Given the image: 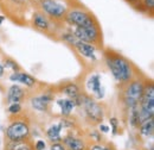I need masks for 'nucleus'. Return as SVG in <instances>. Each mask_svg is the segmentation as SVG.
Masks as SVG:
<instances>
[{
  "label": "nucleus",
  "instance_id": "nucleus-1",
  "mask_svg": "<svg viewBox=\"0 0 154 150\" xmlns=\"http://www.w3.org/2000/svg\"><path fill=\"white\" fill-rule=\"evenodd\" d=\"M104 61L114 79L122 86L134 79V66L131 61H128L126 57L120 55L119 53H115L113 50H107L104 53Z\"/></svg>",
  "mask_w": 154,
  "mask_h": 150
},
{
  "label": "nucleus",
  "instance_id": "nucleus-2",
  "mask_svg": "<svg viewBox=\"0 0 154 150\" xmlns=\"http://www.w3.org/2000/svg\"><path fill=\"white\" fill-rule=\"evenodd\" d=\"M145 82L146 81L140 79V77H134L133 80H131L129 82L123 85L121 99H122L123 105L128 110L139 106V103H140L142 94H143Z\"/></svg>",
  "mask_w": 154,
  "mask_h": 150
},
{
  "label": "nucleus",
  "instance_id": "nucleus-3",
  "mask_svg": "<svg viewBox=\"0 0 154 150\" xmlns=\"http://www.w3.org/2000/svg\"><path fill=\"white\" fill-rule=\"evenodd\" d=\"M76 106H82L85 116L89 120H91L94 124H101V122L104 118V110L101 104L96 103L90 95L84 93H81L79 96L74 99Z\"/></svg>",
  "mask_w": 154,
  "mask_h": 150
},
{
  "label": "nucleus",
  "instance_id": "nucleus-4",
  "mask_svg": "<svg viewBox=\"0 0 154 150\" xmlns=\"http://www.w3.org/2000/svg\"><path fill=\"white\" fill-rule=\"evenodd\" d=\"M64 20L69 25H72L76 28H88V26H94L98 24L95 17L83 7L68 8L64 16Z\"/></svg>",
  "mask_w": 154,
  "mask_h": 150
},
{
  "label": "nucleus",
  "instance_id": "nucleus-5",
  "mask_svg": "<svg viewBox=\"0 0 154 150\" xmlns=\"http://www.w3.org/2000/svg\"><path fill=\"white\" fill-rule=\"evenodd\" d=\"M5 136L10 142H24L31 137L30 124L24 119H13L6 128Z\"/></svg>",
  "mask_w": 154,
  "mask_h": 150
},
{
  "label": "nucleus",
  "instance_id": "nucleus-6",
  "mask_svg": "<svg viewBox=\"0 0 154 150\" xmlns=\"http://www.w3.org/2000/svg\"><path fill=\"white\" fill-rule=\"evenodd\" d=\"M77 38V41L90 43L94 45H98L102 43V34L100 30L98 24L94 26H88V28H76L72 32Z\"/></svg>",
  "mask_w": 154,
  "mask_h": 150
},
{
  "label": "nucleus",
  "instance_id": "nucleus-7",
  "mask_svg": "<svg viewBox=\"0 0 154 150\" xmlns=\"http://www.w3.org/2000/svg\"><path fill=\"white\" fill-rule=\"evenodd\" d=\"M40 8L45 16H49L55 20L64 19V16L68 11L66 5L58 0H43L40 1Z\"/></svg>",
  "mask_w": 154,
  "mask_h": 150
},
{
  "label": "nucleus",
  "instance_id": "nucleus-8",
  "mask_svg": "<svg viewBox=\"0 0 154 150\" xmlns=\"http://www.w3.org/2000/svg\"><path fill=\"white\" fill-rule=\"evenodd\" d=\"M54 101V94L45 92V93L36 95L31 99V105L35 110H37L39 112H48L50 104Z\"/></svg>",
  "mask_w": 154,
  "mask_h": 150
},
{
  "label": "nucleus",
  "instance_id": "nucleus-9",
  "mask_svg": "<svg viewBox=\"0 0 154 150\" xmlns=\"http://www.w3.org/2000/svg\"><path fill=\"white\" fill-rule=\"evenodd\" d=\"M62 141H63V145L66 150H87L88 148L87 142L81 137L75 136L72 132H69L66 136H64Z\"/></svg>",
  "mask_w": 154,
  "mask_h": 150
},
{
  "label": "nucleus",
  "instance_id": "nucleus-10",
  "mask_svg": "<svg viewBox=\"0 0 154 150\" xmlns=\"http://www.w3.org/2000/svg\"><path fill=\"white\" fill-rule=\"evenodd\" d=\"M72 47L75 48V50L82 57L88 58V60H91V61H95L96 60V45L90 44V43L77 41Z\"/></svg>",
  "mask_w": 154,
  "mask_h": 150
},
{
  "label": "nucleus",
  "instance_id": "nucleus-11",
  "mask_svg": "<svg viewBox=\"0 0 154 150\" xmlns=\"http://www.w3.org/2000/svg\"><path fill=\"white\" fill-rule=\"evenodd\" d=\"M26 96V92L19 85H12L6 93V100L10 104H20Z\"/></svg>",
  "mask_w": 154,
  "mask_h": 150
},
{
  "label": "nucleus",
  "instance_id": "nucleus-12",
  "mask_svg": "<svg viewBox=\"0 0 154 150\" xmlns=\"http://www.w3.org/2000/svg\"><path fill=\"white\" fill-rule=\"evenodd\" d=\"M88 88L90 91V93L94 96H96L97 99H102L104 96L103 94V87L101 85V76L98 74L91 75L88 80Z\"/></svg>",
  "mask_w": 154,
  "mask_h": 150
},
{
  "label": "nucleus",
  "instance_id": "nucleus-13",
  "mask_svg": "<svg viewBox=\"0 0 154 150\" xmlns=\"http://www.w3.org/2000/svg\"><path fill=\"white\" fill-rule=\"evenodd\" d=\"M10 80L12 82H20L25 87H29V88L35 87L36 83H37V80L33 76H31L27 73H23V72H16V73L11 74L10 75Z\"/></svg>",
  "mask_w": 154,
  "mask_h": 150
},
{
  "label": "nucleus",
  "instance_id": "nucleus-14",
  "mask_svg": "<svg viewBox=\"0 0 154 150\" xmlns=\"http://www.w3.org/2000/svg\"><path fill=\"white\" fill-rule=\"evenodd\" d=\"M32 23H33V26H35L37 30L43 31V32H49L50 29H51V23H50V20L48 19V17H46L44 13H40V12H36V13L33 15Z\"/></svg>",
  "mask_w": 154,
  "mask_h": 150
},
{
  "label": "nucleus",
  "instance_id": "nucleus-15",
  "mask_svg": "<svg viewBox=\"0 0 154 150\" xmlns=\"http://www.w3.org/2000/svg\"><path fill=\"white\" fill-rule=\"evenodd\" d=\"M57 105L60 107V114L63 117H70V114L72 113V110L76 107L75 101L70 98L59 99V100H57Z\"/></svg>",
  "mask_w": 154,
  "mask_h": 150
},
{
  "label": "nucleus",
  "instance_id": "nucleus-16",
  "mask_svg": "<svg viewBox=\"0 0 154 150\" xmlns=\"http://www.w3.org/2000/svg\"><path fill=\"white\" fill-rule=\"evenodd\" d=\"M62 125L60 123L57 124H52L50 128L46 129L45 135L48 137V139L51 142V143H57V142H62V136H60V131H62Z\"/></svg>",
  "mask_w": 154,
  "mask_h": 150
},
{
  "label": "nucleus",
  "instance_id": "nucleus-17",
  "mask_svg": "<svg viewBox=\"0 0 154 150\" xmlns=\"http://www.w3.org/2000/svg\"><path fill=\"white\" fill-rule=\"evenodd\" d=\"M60 92L63 94H65L68 98H70V99L74 100V99H76L77 96H79L81 88H79V86L77 83H75V82H68L64 86H62Z\"/></svg>",
  "mask_w": 154,
  "mask_h": 150
},
{
  "label": "nucleus",
  "instance_id": "nucleus-18",
  "mask_svg": "<svg viewBox=\"0 0 154 150\" xmlns=\"http://www.w3.org/2000/svg\"><path fill=\"white\" fill-rule=\"evenodd\" d=\"M137 130H139V135L142 137H146V138L152 137L154 133V118L145 122V123H141L139 125Z\"/></svg>",
  "mask_w": 154,
  "mask_h": 150
},
{
  "label": "nucleus",
  "instance_id": "nucleus-19",
  "mask_svg": "<svg viewBox=\"0 0 154 150\" xmlns=\"http://www.w3.org/2000/svg\"><path fill=\"white\" fill-rule=\"evenodd\" d=\"M5 150H32V145L29 143V141L24 142H10L7 141Z\"/></svg>",
  "mask_w": 154,
  "mask_h": 150
},
{
  "label": "nucleus",
  "instance_id": "nucleus-20",
  "mask_svg": "<svg viewBox=\"0 0 154 150\" xmlns=\"http://www.w3.org/2000/svg\"><path fill=\"white\" fill-rule=\"evenodd\" d=\"M129 124L132 128L137 129L140 125V118H139V106L133 107L129 110Z\"/></svg>",
  "mask_w": 154,
  "mask_h": 150
},
{
  "label": "nucleus",
  "instance_id": "nucleus-21",
  "mask_svg": "<svg viewBox=\"0 0 154 150\" xmlns=\"http://www.w3.org/2000/svg\"><path fill=\"white\" fill-rule=\"evenodd\" d=\"M4 68H11L12 70H13V73H16V72H19V66H18V63L16 62V61H13V60H11V58H6L5 60V63H4V66H2Z\"/></svg>",
  "mask_w": 154,
  "mask_h": 150
},
{
  "label": "nucleus",
  "instance_id": "nucleus-22",
  "mask_svg": "<svg viewBox=\"0 0 154 150\" xmlns=\"http://www.w3.org/2000/svg\"><path fill=\"white\" fill-rule=\"evenodd\" d=\"M21 104H10L7 107V111L11 116H18L21 112Z\"/></svg>",
  "mask_w": 154,
  "mask_h": 150
},
{
  "label": "nucleus",
  "instance_id": "nucleus-23",
  "mask_svg": "<svg viewBox=\"0 0 154 150\" xmlns=\"http://www.w3.org/2000/svg\"><path fill=\"white\" fill-rule=\"evenodd\" d=\"M62 39L65 41L66 43H69L70 45H74L77 42V38L75 37V35L72 32H66V34H63L62 35Z\"/></svg>",
  "mask_w": 154,
  "mask_h": 150
},
{
  "label": "nucleus",
  "instance_id": "nucleus-24",
  "mask_svg": "<svg viewBox=\"0 0 154 150\" xmlns=\"http://www.w3.org/2000/svg\"><path fill=\"white\" fill-rule=\"evenodd\" d=\"M45 148H46V143H45L44 141H42V139H38V141L33 144V147H32L33 150H45Z\"/></svg>",
  "mask_w": 154,
  "mask_h": 150
},
{
  "label": "nucleus",
  "instance_id": "nucleus-25",
  "mask_svg": "<svg viewBox=\"0 0 154 150\" xmlns=\"http://www.w3.org/2000/svg\"><path fill=\"white\" fill-rule=\"evenodd\" d=\"M109 122H110V125H112L113 133H114V135H116V133H117V126H119V120H117V118H115V117H112V118L109 119Z\"/></svg>",
  "mask_w": 154,
  "mask_h": 150
},
{
  "label": "nucleus",
  "instance_id": "nucleus-26",
  "mask_svg": "<svg viewBox=\"0 0 154 150\" xmlns=\"http://www.w3.org/2000/svg\"><path fill=\"white\" fill-rule=\"evenodd\" d=\"M141 2L143 4V6L146 7V10L148 11H153L154 8V0H141Z\"/></svg>",
  "mask_w": 154,
  "mask_h": 150
},
{
  "label": "nucleus",
  "instance_id": "nucleus-27",
  "mask_svg": "<svg viewBox=\"0 0 154 150\" xmlns=\"http://www.w3.org/2000/svg\"><path fill=\"white\" fill-rule=\"evenodd\" d=\"M90 136H91V138L94 139V142H95V143H101V141H102V137H101V135H100V131H96V130H94V131H91Z\"/></svg>",
  "mask_w": 154,
  "mask_h": 150
},
{
  "label": "nucleus",
  "instance_id": "nucleus-28",
  "mask_svg": "<svg viewBox=\"0 0 154 150\" xmlns=\"http://www.w3.org/2000/svg\"><path fill=\"white\" fill-rule=\"evenodd\" d=\"M50 150H66V149H65V147L63 145L62 142H57V143H51Z\"/></svg>",
  "mask_w": 154,
  "mask_h": 150
},
{
  "label": "nucleus",
  "instance_id": "nucleus-29",
  "mask_svg": "<svg viewBox=\"0 0 154 150\" xmlns=\"http://www.w3.org/2000/svg\"><path fill=\"white\" fill-rule=\"evenodd\" d=\"M98 130H100V132H104V133L110 131L109 126H108V125H106V124H102V123L98 125Z\"/></svg>",
  "mask_w": 154,
  "mask_h": 150
},
{
  "label": "nucleus",
  "instance_id": "nucleus-30",
  "mask_svg": "<svg viewBox=\"0 0 154 150\" xmlns=\"http://www.w3.org/2000/svg\"><path fill=\"white\" fill-rule=\"evenodd\" d=\"M102 150H116V149L112 143H107V144L102 145Z\"/></svg>",
  "mask_w": 154,
  "mask_h": 150
},
{
  "label": "nucleus",
  "instance_id": "nucleus-31",
  "mask_svg": "<svg viewBox=\"0 0 154 150\" xmlns=\"http://www.w3.org/2000/svg\"><path fill=\"white\" fill-rule=\"evenodd\" d=\"M4 73H5V68L2 67V64H0V77L4 76Z\"/></svg>",
  "mask_w": 154,
  "mask_h": 150
},
{
  "label": "nucleus",
  "instance_id": "nucleus-32",
  "mask_svg": "<svg viewBox=\"0 0 154 150\" xmlns=\"http://www.w3.org/2000/svg\"><path fill=\"white\" fill-rule=\"evenodd\" d=\"M128 2H131V4H133V5H136V4H140L141 2V0H127Z\"/></svg>",
  "mask_w": 154,
  "mask_h": 150
},
{
  "label": "nucleus",
  "instance_id": "nucleus-33",
  "mask_svg": "<svg viewBox=\"0 0 154 150\" xmlns=\"http://www.w3.org/2000/svg\"><path fill=\"white\" fill-rule=\"evenodd\" d=\"M5 20V17H2V16H0V25H1V23Z\"/></svg>",
  "mask_w": 154,
  "mask_h": 150
},
{
  "label": "nucleus",
  "instance_id": "nucleus-34",
  "mask_svg": "<svg viewBox=\"0 0 154 150\" xmlns=\"http://www.w3.org/2000/svg\"><path fill=\"white\" fill-rule=\"evenodd\" d=\"M38 1H43V0H38Z\"/></svg>",
  "mask_w": 154,
  "mask_h": 150
},
{
  "label": "nucleus",
  "instance_id": "nucleus-35",
  "mask_svg": "<svg viewBox=\"0 0 154 150\" xmlns=\"http://www.w3.org/2000/svg\"><path fill=\"white\" fill-rule=\"evenodd\" d=\"M32 150H33V149H32Z\"/></svg>",
  "mask_w": 154,
  "mask_h": 150
}]
</instances>
